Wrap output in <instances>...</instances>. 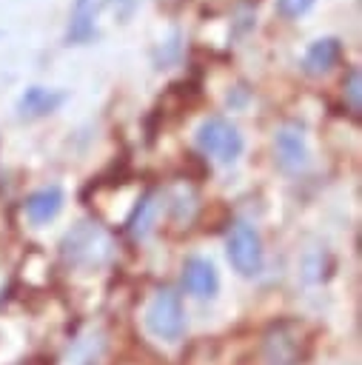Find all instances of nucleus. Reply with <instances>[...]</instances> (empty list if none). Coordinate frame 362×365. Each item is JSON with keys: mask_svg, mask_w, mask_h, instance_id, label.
Listing matches in <instances>:
<instances>
[{"mask_svg": "<svg viewBox=\"0 0 362 365\" xmlns=\"http://www.w3.org/2000/svg\"><path fill=\"white\" fill-rule=\"evenodd\" d=\"M111 254H114L111 234L94 220H83L71 225L60 240V257L74 268H97L108 262Z\"/></svg>", "mask_w": 362, "mask_h": 365, "instance_id": "nucleus-1", "label": "nucleus"}, {"mask_svg": "<svg viewBox=\"0 0 362 365\" xmlns=\"http://www.w3.org/2000/svg\"><path fill=\"white\" fill-rule=\"evenodd\" d=\"M145 328L160 342H180L185 334L182 297L174 288H160L145 305Z\"/></svg>", "mask_w": 362, "mask_h": 365, "instance_id": "nucleus-2", "label": "nucleus"}, {"mask_svg": "<svg viewBox=\"0 0 362 365\" xmlns=\"http://www.w3.org/2000/svg\"><path fill=\"white\" fill-rule=\"evenodd\" d=\"M194 143H197V148L205 157H211V160H217L222 165H231L242 154V148H245L239 128L231 120H225V117L202 120L197 125V131H194Z\"/></svg>", "mask_w": 362, "mask_h": 365, "instance_id": "nucleus-3", "label": "nucleus"}, {"mask_svg": "<svg viewBox=\"0 0 362 365\" xmlns=\"http://www.w3.org/2000/svg\"><path fill=\"white\" fill-rule=\"evenodd\" d=\"M225 254L231 268L239 277H257L262 274L265 265V248H262V237L251 222H234L225 240Z\"/></svg>", "mask_w": 362, "mask_h": 365, "instance_id": "nucleus-4", "label": "nucleus"}, {"mask_svg": "<svg viewBox=\"0 0 362 365\" xmlns=\"http://www.w3.org/2000/svg\"><path fill=\"white\" fill-rule=\"evenodd\" d=\"M274 157L285 174H299L308 165V143L296 123H285L274 134Z\"/></svg>", "mask_w": 362, "mask_h": 365, "instance_id": "nucleus-5", "label": "nucleus"}, {"mask_svg": "<svg viewBox=\"0 0 362 365\" xmlns=\"http://www.w3.org/2000/svg\"><path fill=\"white\" fill-rule=\"evenodd\" d=\"M302 345H305L302 334H299L294 325L282 322V325H276V328L265 336V342H262V356H265L268 365H299L302 356H305Z\"/></svg>", "mask_w": 362, "mask_h": 365, "instance_id": "nucleus-6", "label": "nucleus"}, {"mask_svg": "<svg viewBox=\"0 0 362 365\" xmlns=\"http://www.w3.org/2000/svg\"><path fill=\"white\" fill-rule=\"evenodd\" d=\"M68 100V94L63 88H46V86H29L20 97H17V117L20 120H43L48 114H54L63 103Z\"/></svg>", "mask_w": 362, "mask_h": 365, "instance_id": "nucleus-7", "label": "nucleus"}, {"mask_svg": "<svg viewBox=\"0 0 362 365\" xmlns=\"http://www.w3.org/2000/svg\"><path fill=\"white\" fill-rule=\"evenodd\" d=\"M182 288L197 299H214L219 291V274L208 257H188L182 262Z\"/></svg>", "mask_w": 362, "mask_h": 365, "instance_id": "nucleus-8", "label": "nucleus"}, {"mask_svg": "<svg viewBox=\"0 0 362 365\" xmlns=\"http://www.w3.org/2000/svg\"><path fill=\"white\" fill-rule=\"evenodd\" d=\"M339 57H342V40L339 37H319L305 48L302 71L308 77H322L339 63Z\"/></svg>", "mask_w": 362, "mask_h": 365, "instance_id": "nucleus-9", "label": "nucleus"}, {"mask_svg": "<svg viewBox=\"0 0 362 365\" xmlns=\"http://www.w3.org/2000/svg\"><path fill=\"white\" fill-rule=\"evenodd\" d=\"M63 202H66V197H63L60 185H43L23 200V211L34 225H46L63 211Z\"/></svg>", "mask_w": 362, "mask_h": 365, "instance_id": "nucleus-10", "label": "nucleus"}, {"mask_svg": "<svg viewBox=\"0 0 362 365\" xmlns=\"http://www.w3.org/2000/svg\"><path fill=\"white\" fill-rule=\"evenodd\" d=\"M157 214H160V197H157V191H148L145 197L137 200V205H134V211L128 217V231L137 240L148 237L151 228H154V222H157Z\"/></svg>", "mask_w": 362, "mask_h": 365, "instance_id": "nucleus-11", "label": "nucleus"}, {"mask_svg": "<svg viewBox=\"0 0 362 365\" xmlns=\"http://www.w3.org/2000/svg\"><path fill=\"white\" fill-rule=\"evenodd\" d=\"M94 37V0H74L71 23H68V43H86Z\"/></svg>", "mask_w": 362, "mask_h": 365, "instance_id": "nucleus-12", "label": "nucleus"}, {"mask_svg": "<svg viewBox=\"0 0 362 365\" xmlns=\"http://www.w3.org/2000/svg\"><path fill=\"white\" fill-rule=\"evenodd\" d=\"M342 94H345V103L351 106V111H359L362 108V74L359 68H348L345 80H342Z\"/></svg>", "mask_w": 362, "mask_h": 365, "instance_id": "nucleus-13", "label": "nucleus"}, {"mask_svg": "<svg viewBox=\"0 0 362 365\" xmlns=\"http://www.w3.org/2000/svg\"><path fill=\"white\" fill-rule=\"evenodd\" d=\"M316 0H276V14L285 17V20H296L302 17Z\"/></svg>", "mask_w": 362, "mask_h": 365, "instance_id": "nucleus-14", "label": "nucleus"}]
</instances>
